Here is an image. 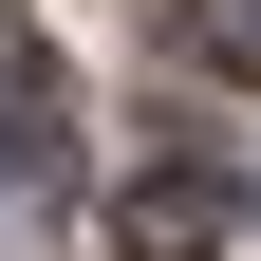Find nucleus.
I'll return each mask as SVG.
<instances>
[{"label": "nucleus", "mask_w": 261, "mask_h": 261, "mask_svg": "<svg viewBox=\"0 0 261 261\" xmlns=\"http://www.w3.org/2000/svg\"><path fill=\"white\" fill-rule=\"evenodd\" d=\"M112 243H130V261H205V243H224V187H205V168H149V187L112 205Z\"/></svg>", "instance_id": "f257e3e1"}, {"label": "nucleus", "mask_w": 261, "mask_h": 261, "mask_svg": "<svg viewBox=\"0 0 261 261\" xmlns=\"http://www.w3.org/2000/svg\"><path fill=\"white\" fill-rule=\"evenodd\" d=\"M168 38H187V56H205V75H243V93H261V0H187Z\"/></svg>", "instance_id": "f03ea898"}]
</instances>
